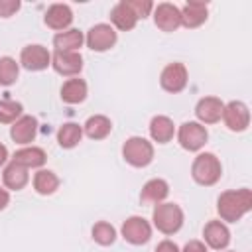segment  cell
<instances>
[{
	"mask_svg": "<svg viewBox=\"0 0 252 252\" xmlns=\"http://www.w3.org/2000/svg\"><path fill=\"white\" fill-rule=\"evenodd\" d=\"M250 209H252V193H250V189L224 191V193H220L219 205H217L219 215L228 222H236Z\"/></svg>",
	"mask_w": 252,
	"mask_h": 252,
	"instance_id": "obj_1",
	"label": "cell"
},
{
	"mask_svg": "<svg viewBox=\"0 0 252 252\" xmlns=\"http://www.w3.org/2000/svg\"><path fill=\"white\" fill-rule=\"evenodd\" d=\"M154 224L163 234H173L183 224V211L175 203H158L154 209Z\"/></svg>",
	"mask_w": 252,
	"mask_h": 252,
	"instance_id": "obj_2",
	"label": "cell"
},
{
	"mask_svg": "<svg viewBox=\"0 0 252 252\" xmlns=\"http://www.w3.org/2000/svg\"><path fill=\"white\" fill-rule=\"evenodd\" d=\"M220 161L213 154H199L191 165V175L199 185H215L220 179Z\"/></svg>",
	"mask_w": 252,
	"mask_h": 252,
	"instance_id": "obj_3",
	"label": "cell"
},
{
	"mask_svg": "<svg viewBox=\"0 0 252 252\" xmlns=\"http://www.w3.org/2000/svg\"><path fill=\"white\" fill-rule=\"evenodd\" d=\"M122 156L124 159L134 165V167H144L152 161L154 158V146L146 140V138H140V136H132L124 142L122 146Z\"/></svg>",
	"mask_w": 252,
	"mask_h": 252,
	"instance_id": "obj_4",
	"label": "cell"
},
{
	"mask_svg": "<svg viewBox=\"0 0 252 252\" xmlns=\"http://www.w3.org/2000/svg\"><path fill=\"white\" fill-rule=\"evenodd\" d=\"M207 128L201 126L199 122H185L181 124L179 132H177V140L181 144V148L189 150V152H197L205 146L207 142Z\"/></svg>",
	"mask_w": 252,
	"mask_h": 252,
	"instance_id": "obj_5",
	"label": "cell"
},
{
	"mask_svg": "<svg viewBox=\"0 0 252 252\" xmlns=\"http://www.w3.org/2000/svg\"><path fill=\"white\" fill-rule=\"evenodd\" d=\"M222 120L228 130L232 132H242L250 124V112L248 106L240 100H232L222 108Z\"/></svg>",
	"mask_w": 252,
	"mask_h": 252,
	"instance_id": "obj_6",
	"label": "cell"
},
{
	"mask_svg": "<svg viewBox=\"0 0 252 252\" xmlns=\"http://www.w3.org/2000/svg\"><path fill=\"white\" fill-rule=\"evenodd\" d=\"M116 43V32L108 24H96L87 32V45L93 51H106Z\"/></svg>",
	"mask_w": 252,
	"mask_h": 252,
	"instance_id": "obj_7",
	"label": "cell"
},
{
	"mask_svg": "<svg viewBox=\"0 0 252 252\" xmlns=\"http://www.w3.org/2000/svg\"><path fill=\"white\" fill-rule=\"evenodd\" d=\"M122 236L130 244H146L152 236V226L142 217H130L122 224Z\"/></svg>",
	"mask_w": 252,
	"mask_h": 252,
	"instance_id": "obj_8",
	"label": "cell"
},
{
	"mask_svg": "<svg viewBox=\"0 0 252 252\" xmlns=\"http://www.w3.org/2000/svg\"><path fill=\"white\" fill-rule=\"evenodd\" d=\"M159 83H161V87L167 93H179V91H183L185 85H187V69H185V65L183 63H169L161 71Z\"/></svg>",
	"mask_w": 252,
	"mask_h": 252,
	"instance_id": "obj_9",
	"label": "cell"
},
{
	"mask_svg": "<svg viewBox=\"0 0 252 252\" xmlns=\"http://www.w3.org/2000/svg\"><path fill=\"white\" fill-rule=\"evenodd\" d=\"M154 20H156V26L163 32H173L181 26V10L169 2H163V4H158L156 10H154Z\"/></svg>",
	"mask_w": 252,
	"mask_h": 252,
	"instance_id": "obj_10",
	"label": "cell"
},
{
	"mask_svg": "<svg viewBox=\"0 0 252 252\" xmlns=\"http://www.w3.org/2000/svg\"><path fill=\"white\" fill-rule=\"evenodd\" d=\"M20 63L30 71H41L51 63V55L43 45H26L22 49Z\"/></svg>",
	"mask_w": 252,
	"mask_h": 252,
	"instance_id": "obj_11",
	"label": "cell"
},
{
	"mask_svg": "<svg viewBox=\"0 0 252 252\" xmlns=\"http://www.w3.org/2000/svg\"><path fill=\"white\" fill-rule=\"evenodd\" d=\"M51 65L59 75H77L83 69V57L77 51H55Z\"/></svg>",
	"mask_w": 252,
	"mask_h": 252,
	"instance_id": "obj_12",
	"label": "cell"
},
{
	"mask_svg": "<svg viewBox=\"0 0 252 252\" xmlns=\"http://www.w3.org/2000/svg\"><path fill=\"white\" fill-rule=\"evenodd\" d=\"M222 108H224V104H222L220 98H217V96H205V98H201V100L197 102L195 114H197V118H199L201 122H205V124H215V122L220 120Z\"/></svg>",
	"mask_w": 252,
	"mask_h": 252,
	"instance_id": "obj_13",
	"label": "cell"
},
{
	"mask_svg": "<svg viewBox=\"0 0 252 252\" xmlns=\"http://www.w3.org/2000/svg\"><path fill=\"white\" fill-rule=\"evenodd\" d=\"M35 132H37V120L33 116H20L12 124L10 136L18 144H28V142H32L35 138Z\"/></svg>",
	"mask_w": 252,
	"mask_h": 252,
	"instance_id": "obj_14",
	"label": "cell"
},
{
	"mask_svg": "<svg viewBox=\"0 0 252 252\" xmlns=\"http://www.w3.org/2000/svg\"><path fill=\"white\" fill-rule=\"evenodd\" d=\"M205 240L211 248L215 250H220V248H226V244L230 242V232L226 228V224H222L220 220H211L207 226H205Z\"/></svg>",
	"mask_w": 252,
	"mask_h": 252,
	"instance_id": "obj_15",
	"label": "cell"
},
{
	"mask_svg": "<svg viewBox=\"0 0 252 252\" xmlns=\"http://www.w3.org/2000/svg\"><path fill=\"white\" fill-rule=\"evenodd\" d=\"M73 22V12L67 4H53L45 12V24L51 30H63Z\"/></svg>",
	"mask_w": 252,
	"mask_h": 252,
	"instance_id": "obj_16",
	"label": "cell"
},
{
	"mask_svg": "<svg viewBox=\"0 0 252 252\" xmlns=\"http://www.w3.org/2000/svg\"><path fill=\"white\" fill-rule=\"evenodd\" d=\"M207 20V4L191 0L181 10V24L185 28H197Z\"/></svg>",
	"mask_w": 252,
	"mask_h": 252,
	"instance_id": "obj_17",
	"label": "cell"
},
{
	"mask_svg": "<svg viewBox=\"0 0 252 252\" xmlns=\"http://www.w3.org/2000/svg\"><path fill=\"white\" fill-rule=\"evenodd\" d=\"M110 20H112V24H114L118 30H122V32L132 30V28L136 26V22H138L136 14L128 8V4H126L124 0L118 2V4L112 8V12H110Z\"/></svg>",
	"mask_w": 252,
	"mask_h": 252,
	"instance_id": "obj_18",
	"label": "cell"
},
{
	"mask_svg": "<svg viewBox=\"0 0 252 252\" xmlns=\"http://www.w3.org/2000/svg\"><path fill=\"white\" fill-rule=\"evenodd\" d=\"M87 96V83L83 79H69L61 87V98L69 104L83 102Z\"/></svg>",
	"mask_w": 252,
	"mask_h": 252,
	"instance_id": "obj_19",
	"label": "cell"
},
{
	"mask_svg": "<svg viewBox=\"0 0 252 252\" xmlns=\"http://www.w3.org/2000/svg\"><path fill=\"white\" fill-rule=\"evenodd\" d=\"M173 132H175V126L173 122L167 118V116H154L152 122H150V134L156 142L159 144H165L173 138Z\"/></svg>",
	"mask_w": 252,
	"mask_h": 252,
	"instance_id": "obj_20",
	"label": "cell"
},
{
	"mask_svg": "<svg viewBox=\"0 0 252 252\" xmlns=\"http://www.w3.org/2000/svg\"><path fill=\"white\" fill-rule=\"evenodd\" d=\"M4 185L8 187V189H14V191H18V189H22L26 183H28V169L24 167V165H20V163H16V161H12V163H8L6 165V169H4Z\"/></svg>",
	"mask_w": 252,
	"mask_h": 252,
	"instance_id": "obj_21",
	"label": "cell"
},
{
	"mask_svg": "<svg viewBox=\"0 0 252 252\" xmlns=\"http://www.w3.org/2000/svg\"><path fill=\"white\" fill-rule=\"evenodd\" d=\"M167 193H169L167 181H163V179H150V181L142 187L140 197H142V201H146V203H161V201L167 197Z\"/></svg>",
	"mask_w": 252,
	"mask_h": 252,
	"instance_id": "obj_22",
	"label": "cell"
},
{
	"mask_svg": "<svg viewBox=\"0 0 252 252\" xmlns=\"http://www.w3.org/2000/svg\"><path fill=\"white\" fill-rule=\"evenodd\" d=\"M83 39L85 37L79 30H65L53 37V45L57 47L55 51H77L83 45Z\"/></svg>",
	"mask_w": 252,
	"mask_h": 252,
	"instance_id": "obj_23",
	"label": "cell"
},
{
	"mask_svg": "<svg viewBox=\"0 0 252 252\" xmlns=\"http://www.w3.org/2000/svg\"><path fill=\"white\" fill-rule=\"evenodd\" d=\"M110 130H112V124H110V120H108L106 116H102V114H94V116H91V118L85 122V132H87V136L93 138V140H102V138H106V136L110 134Z\"/></svg>",
	"mask_w": 252,
	"mask_h": 252,
	"instance_id": "obj_24",
	"label": "cell"
},
{
	"mask_svg": "<svg viewBox=\"0 0 252 252\" xmlns=\"http://www.w3.org/2000/svg\"><path fill=\"white\" fill-rule=\"evenodd\" d=\"M45 152L41 150V148H24V150H18L16 154H14V159L12 161H16V163H20V165H24L26 169L28 167H39V165H43L45 163Z\"/></svg>",
	"mask_w": 252,
	"mask_h": 252,
	"instance_id": "obj_25",
	"label": "cell"
},
{
	"mask_svg": "<svg viewBox=\"0 0 252 252\" xmlns=\"http://www.w3.org/2000/svg\"><path fill=\"white\" fill-rule=\"evenodd\" d=\"M33 187H35V191L39 195H51L59 187V177L49 169H41L33 177Z\"/></svg>",
	"mask_w": 252,
	"mask_h": 252,
	"instance_id": "obj_26",
	"label": "cell"
},
{
	"mask_svg": "<svg viewBox=\"0 0 252 252\" xmlns=\"http://www.w3.org/2000/svg\"><path fill=\"white\" fill-rule=\"evenodd\" d=\"M81 136H83V130L79 124L75 122H67L59 128L57 132V142L61 148H75L79 142H81Z\"/></svg>",
	"mask_w": 252,
	"mask_h": 252,
	"instance_id": "obj_27",
	"label": "cell"
},
{
	"mask_svg": "<svg viewBox=\"0 0 252 252\" xmlns=\"http://www.w3.org/2000/svg\"><path fill=\"white\" fill-rule=\"evenodd\" d=\"M93 238H94L98 244L108 246V244L114 242V238H116V230H114L112 224L100 220V222H96V224L93 226Z\"/></svg>",
	"mask_w": 252,
	"mask_h": 252,
	"instance_id": "obj_28",
	"label": "cell"
},
{
	"mask_svg": "<svg viewBox=\"0 0 252 252\" xmlns=\"http://www.w3.org/2000/svg\"><path fill=\"white\" fill-rule=\"evenodd\" d=\"M18 63L12 57H0V85H12L18 79Z\"/></svg>",
	"mask_w": 252,
	"mask_h": 252,
	"instance_id": "obj_29",
	"label": "cell"
},
{
	"mask_svg": "<svg viewBox=\"0 0 252 252\" xmlns=\"http://www.w3.org/2000/svg\"><path fill=\"white\" fill-rule=\"evenodd\" d=\"M22 114V104L16 100H0V122H16Z\"/></svg>",
	"mask_w": 252,
	"mask_h": 252,
	"instance_id": "obj_30",
	"label": "cell"
},
{
	"mask_svg": "<svg viewBox=\"0 0 252 252\" xmlns=\"http://www.w3.org/2000/svg\"><path fill=\"white\" fill-rule=\"evenodd\" d=\"M126 4H128V8L136 14V18L140 20V18H146L150 12H152V8H154V4L150 2V0H124Z\"/></svg>",
	"mask_w": 252,
	"mask_h": 252,
	"instance_id": "obj_31",
	"label": "cell"
},
{
	"mask_svg": "<svg viewBox=\"0 0 252 252\" xmlns=\"http://www.w3.org/2000/svg\"><path fill=\"white\" fill-rule=\"evenodd\" d=\"M18 10H20L18 0H0V18H10Z\"/></svg>",
	"mask_w": 252,
	"mask_h": 252,
	"instance_id": "obj_32",
	"label": "cell"
},
{
	"mask_svg": "<svg viewBox=\"0 0 252 252\" xmlns=\"http://www.w3.org/2000/svg\"><path fill=\"white\" fill-rule=\"evenodd\" d=\"M183 252H207V248H205V244L201 240H189L185 244Z\"/></svg>",
	"mask_w": 252,
	"mask_h": 252,
	"instance_id": "obj_33",
	"label": "cell"
},
{
	"mask_svg": "<svg viewBox=\"0 0 252 252\" xmlns=\"http://www.w3.org/2000/svg\"><path fill=\"white\" fill-rule=\"evenodd\" d=\"M156 252H179V248H177L175 242H171V240H163V242H159V244L156 246Z\"/></svg>",
	"mask_w": 252,
	"mask_h": 252,
	"instance_id": "obj_34",
	"label": "cell"
},
{
	"mask_svg": "<svg viewBox=\"0 0 252 252\" xmlns=\"http://www.w3.org/2000/svg\"><path fill=\"white\" fill-rule=\"evenodd\" d=\"M10 203V195H8V191L6 189H2L0 187V211L2 209H6V205Z\"/></svg>",
	"mask_w": 252,
	"mask_h": 252,
	"instance_id": "obj_35",
	"label": "cell"
},
{
	"mask_svg": "<svg viewBox=\"0 0 252 252\" xmlns=\"http://www.w3.org/2000/svg\"><path fill=\"white\" fill-rule=\"evenodd\" d=\"M6 159H8V150H6L4 144H0V165H2Z\"/></svg>",
	"mask_w": 252,
	"mask_h": 252,
	"instance_id": "obj_36",
	"label": "cell"
}]
</instances>
